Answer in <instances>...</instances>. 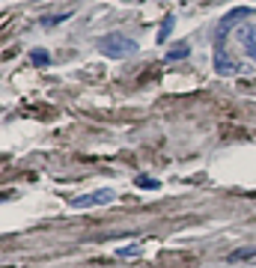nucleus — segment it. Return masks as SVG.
<instances>
[{
    "label": "nucleus",
    "instance_id": "f257e3e1",
    "mask_svg": "<svg viewBox=\"0 0 256 268\" xmlns=\"http://www.w3.org/2000/svg\"><path fill=\"white\" fill-rule=\"evenodd\" d=\"M98 51L104 57H111V60H119V57H131L137 51V42H131L128 36H122V33H107L104 39L98 42Z\"/></svg>",
    "mask_w": 256,
    "mask_h": 268
},
{
    "label": "nucleus",
    "instance_id": "f03ea898",
    "mask_svg": "<svg viewBox=\"0 0 256 268\" xmlns=\"http://www.w3.org/2000/svg\"><path fill=\"white\" fill-rule=\"evenodd\" d=\"M116 200V194L111 188H98V191H93V194H84V197H75L71 200V206L75 209H90V206H101V203H114Z\"/></svg>",
    "mask_w": 256,
    "mask_h": 268
},
{
    "label": "nucleus",
    "instance_id": "7ed1b4c3",
    "mask_svg": "<svg viewBox=\"0 0 256 268\" xmlns=\"http://www.w3.org/2000/svg\"><path fill=\"white\" fill-rule=\"evenodd\" d=\"M250 15V9L247 6H238V9H233V12H227L224 18H221V24H217V36H224V33H230L235 24H241L244 18Z\"/></svg>",
    "mask_w": 256,
    "mask_h": 268
},
{
    "label": "nucleus",
    "instance_id": "20e7f679",
    "mask_svg": "<svg viewBox=\"0 0 256 268\" xmlns=\"http://www.w3.org/2000/svg\"><path fill=\"white\" fill-rule=\"evenodd\" d=\"M214 72H217V74H235V72H238V66L224 54L221 39H217V45H214Z\"/></svg>",
    "mask_w": 256,
    "mask_h": 268
},
{
    "label": "nucleus",
    "instance_id": "39448f33",
    "mask_svg": "<svg viewBox=\"0 0 256 268\" xmlns=\"http://www.w3.org/2000/svg\"><path fill=\"white\" fill-rule=\"evenodd\" d=\"M238 36H241V48H244V54H250V60L256 63V27L244 24Z\"/></svg>",
    "mask_w": 256,
    "mask_h": 268
},
{
    "label": "nucleus",
    "instance_id": "423d86ee",
    "mask_svg": "<svg viewBox=\"0 0 256 268\" xmlns=\"http://www.w3.org/2000/svg\"><path fill=\"white\" fill-rule=\"evenodd\" d=\"M188 54H191V45L182 42V45H173V48L167 51V57H164V60H167V63H173V60H185Z\"/></svg>",
    "mask_w": 256,
    "mask_h": 268
},
{
    "label": "nucleus",
    "instance_id": "0eeeda50",
    "mask_svg": "<svg viewBox=\"0 0 256 268\" xmlns=\"http://www.w3.org/2000/svg\"><path fill=\"white\" fill-rule=\"evenodd\" d=\"M173 24H176V18H173V15H167V18L161 21V30H158V42H167V39H170V33H173Z\"/></svg>",
    "mask_w": 256,
    "mask_h": 268
},
{
    "label": "nucleus",
    "instance_id": "6e6552de",
    "mask_svg": "<svg viewBox=\"0 0 256 268\" xmlns=\"http://www.w3.org/2000/svg\"><path fill=\"white\" fill-rule=\"evenodd\" d=\"M30 60H33L36 66H48V63H51V54H48L45 48H33V51H30Z\"/></svg>",
    "mask_w": 256,
    "mask_h": 268
},
{
    "label": "nucleus",
    "instance_id": "1a4fd4ad",
    "mask_svg": "<svg viewBox=\"0 0 256 268\" xmlns=\"http://www.w3.org/2000/svg\"><path fill=\"white\" fill-rule=\"evenodd\" d=\"M137 188H143V191H155V188H158V182H155V179H149V176H137Z\"/></svg>",
    "mask_w": 256,
    "mask_h": 268
},
{
    "label": "nucleus",
    "instance_id": "9d476101",
    "mask_svg": "<svg viewBox=\"0 0 256 268\" xmlns=\"http://www.w3.org/2000/svg\"><path fill=\"white\" fill-rule=\"evenodd\" d=\"M247 256H256V247H244V250H235L230 259H233V262H238V259H247Z\"/></svg>",
    "mask_w": 256,
    "mask_h": 268
},
{
    "label": "nucleus",
    "instance_id": "9b49d317",
    "mask_svg": "<svg viewBox=\"0 0 256 268\" xmlns=\"http://www.w3.org/2000/svg\"><path fill=\"white\" fill-rule=\"evenodd\" d=\"M69 18V12L66 15H51V18H42V27H54V24H60V21H66Z\"/></svg>",
    "mask_w": 256,
    "mask_h": 268
},
{
    "label": "nucleus",
    "instance_id": "f8f14e48",
    "mask_svg": "<svg viewBox=\"0 0 256 268\" xmlns=\"http://www.w3.org/2000/svg\"><path fill=\"white\" fill-rule=\"evenodd\" d=\"M137 253H140V247H137V244H131V247H122V250H119V256H125V259H128V256H137Z\"/></svg>",
    "mask_w": 256,
    "mask_h": 268
}]
</instances>
